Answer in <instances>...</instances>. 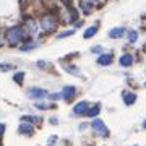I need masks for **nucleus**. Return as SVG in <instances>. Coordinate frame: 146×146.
<instances>
[{
  "label": "nucleus",
  "mask_w": 146,
  "mask_h": 146,
  "mask_svg": "<svg viewBox=\"0 0 146 146\" xmlns=\"http://www.w3.org/2000/svg\"><path fill=\"white\" fill-rule=\"evenodd\" d=\"M21 41H25V31L21 26H11L5 33V42L8 46H18Z\"/></svg>",
  "instance_id": "obj_1"
},
{
  "label": "nucleus",
  "mask_w": 146,
  "mask_h": 146,
  "mask_svg": "<svg viewBox=\"0 0 146 146\" xmlns=\"http://www.w3.org/2000/svg\"><path fill=\"white\" fill-rule=\"evenodd\" d=\"M58 26V21H57V16L54 15V13H46V15L41 18V29L42 33H46V34H50L57 29Z\"/></svg>",
  "instance_id": "obj_2"
},
{
  "label": "nucleus",
  "mask_w": 146,
  "mask_h": 146,
  "mask_svg": "<svg viewBox=\"0 0 146 146\" xmlns=\"http://www.w3.org/2000/svg\"><path fill=\"white\" fill-rule=\"evenodd\" d=\"M23 28V31H25V37H31L36 34L37 31V25H36V21L33 20V18H28L26 21H25V26H21Z\"/></svg>",
  "instance_id": "obj_3"
},
{
  "label": "nucleus",
  "mask_w": 146,
  "mask_h": 146,
  "mask_svg": "<svg viewBox=\"0 0 146 146\" xmlns=\"http://www.w3.org/2000/svg\"><path fill=\"white\" fill-rule=\"evenodd\" d=\"M91 127H93V130L98 133V135L101 136H106L107 133H109V130H107V127L104 125V122L101 119H94L93 120V123H91Z\"/></svg>",
  "instance_id": "obj_4"
},
{
  "label": "nucleus",
  "mask_w": 146,
  "mask_h": 146,
  "mask_svg": "<svg viewBox=\"0 0 146 146\" xmlns=\"http://www.w3.org/2000/svg\"><path fill=\"white\" fill-rule=\"evenodd\" d=\"M94 5H96V0H80V10L84 15H89L93 11Z\"/></svg>",
  "instance_id": "obj_5"
},
{
  "label": "nucleus",
  "mask_w": 146,
  "mask_h": 146,
  "mask_svg": "<svg viewBox=\"0 0 146 146\" xmlns=\"http://www.w3.org/2000/svg\"><path fill=\"white\" fill-rule=\"evenodd\" d=\"M29 96L36 98V99H41V98H47L49 93H47V89H42V88H31L29 89Z\"/></svg>",
  "instance_id": "obj_6"
},
{
  "label": "nucleus",
  "mask_w": 146,
  "mask_h": 146,
  "mask_svg": "<svg viewBox=\"0 0 146 146\" xmlns=\"http://www.w3.org/2000/svg\"><path fill=\"white\" fill-rule=\"evenodd\" d=\"M125 28L123 26H117V28H114V29H110L109 31V37L110 39H120V37L125 34Z\"/></svg>",
  "instance_id": "obj_7"
},
{
  "label": "nucleus",
  "mask_w": 146,
  "mask_h": 146,
  "mask_svg": "<svg viewBox=\"0 0 146 146\" xmlns=\"http://www.w3.org/2000/svg\"><path fill=\"white\" fill-rule=\"evenodd\" d=\"M112 54H102V55H99L98 57V65H101V67H107V65H110L112 63Z\"/></svg>",
  "instance_id": "obj_8"
},
{
  "label": "nucleus",
  "mask_w": 146,
  "mask_h": 146,
  "mask_svg": "<svg viewBox=\"0 0 146 146\" xmlns=\"http://www.w3.org/2000/svg\"><path fill=\"white\" fill-rule=\"evenodd\" d=\"M119 62H120V65H122V67L128 68V67H131V65H133V55H131V54H123V55L119 58Z\"/></svg>",
  "instance_id": "obj_9"
},
{
  "label": "nucleus",
  "mask_w": 146,
  "mask_h": 146,
  "mask_svg": "<svg viewBox=\"0 0 146 146\" xmlns=\"http://www.w3.org/2000/svg\"><path fill=\"white\" fill-rule=\"evenodd\" d=\"M88 107H89L88 102H86V101H81V102H78V104L73 107V114L75 115H81V114H84V112L88 110Z\"/></svg>",
  "instance_id": "obj_10"
},
{
  "label": "nucleus",
  "mask_w": 146,
  "mask_h": 146,
  "mask_svg": "<svg viewBox=\"0 0 146 146\" xmlns=\"http://www.w3.org/2000/svg\"><path fill=\"white\" fill-rule=\"evenodd\" d=\"M73 96H75V88L73 86H65L62 94H60V98H63L65 101H72Z\"/></svg>",
  "instance_id": "obj_11"
},
{
  "label": "nucleus",
  "mask_w": 146,
  "mask_h": 146,
  "mask_svg": "<svg viewBox=\"0 0 146 146\" xmlns=\"http://www.w3.org/2000/svg\"><path fill=\"white\" fill-rule=\"evenodd\" d=\"M122 98H123V102H125L127 106H131L136 101V94L135 93H130V91H123Z\"/></svg>",
  "instance_id": "obj_12"
},
{
  "label": "nucleus",
  "mask_w": 146,
  "mask_h": 146,
  "mask_svg": "<svg viewBox=\"0 0 146 146\" xmlns=\"http://www.w3.org/2000/svg\"><path fill=\"white\" fill-rule=\"evenodd\" d=\"M25 41H28V42H26V44H21V46H20V50H23V52H26V50H31V49L37 47V42H34L33 39H25Z\"/></svg>",
  "instance_id": "obj_13"
},
{
  "label": "nucleus",
  "mask_w": 146,
  "mask_h": 146,
  "mask_svg": "<svg viewBox=\"0 0 146 146\" xmlns=\"http://www.w3.org/2000/svg\"><path fill=\"white\" fill-rule=\"evenodd\" d=\"M18 131H20L21 135H31L33 133V123H21Z\"/></svg>",
  "instance_id": "obj_14"
},
{
  "label": "nucleus",
  "mask_w": 146,
  "mask_h": 146,
  "mask_svg": "<svg viewBox=\"0 0 146 146\" xmlns=\"http://www.w3.org/2000/svg\"><path fill=\"white\" fill-rule=\"evenodd\" d=\"M99 110H101V104H94L91 109L88 107V110H86L84 114L88 115V117H96V115L99 114Z\"/></svg>",
  "instance_id": "obj_15"
},
{
  "label": "nucleus",
  "mask_w": 146,
  "mask_h": 146,
  "mask_svg": "<svg viewBox=\"0 0 146 146\" xmlns=\"http://www.w3.org/2000/svg\"><path fill=\"white\" fill-rule=\"evenodd\" d=\"M98 29H99L98 26H89L88 29H86V31L83 33V37H84V39H89V37H93L94 34L98 33Z\"/></svg>",
  "instance_id": "obj_16"
},
{
  "label": "nucleus",
  "mask_w": 146,
  "mask_h": 146,
  "mask_svg": "<svg viewBox=\"0 0 146 146\" xmlns=\"http://www.w3.org/2000/svg\"><path fill=\"white\" fill-rule=\"evenodd\" d=\"M127 39H128V42H136V39H138V33H136L135 29H130V31L127 33Z\"/></svg>",
  "instance_id": "obj_17"
},
{
  "label": "nucleus",
  "mask_w": 146,
  "mask_h": 146,
  "mask_svg": "<svg viewBox=\"0 0 146 146\" xmlns=\"http://www.w3.org/2000/svg\"><path fill=\"white\" fill-rule=\"evenodd\" d=\"M75 34V29H67V31H63V33H60L57 36V39H63V37H68V36H73Z\"/></svg>",
  "instance_id": "obj_18"
},
{
  "label": "nucleus",
  "mask_w": 146,
  "mask_h": 146,
  "mask_svg": "<svg viewBox=\"0 0 146 146\" xmlns=\"http://www.w3.org/2000/svg\"><path fill=\"white\" fill-rule=\"evenodd\" d=\"M23 78H25V73L20 72V73H15V76H13V80H15V83H23Z\"/></svg>",
  "instance_id": "obj_19"
},
{
  "label": "nucleus",
  "mask_w": 146,
  "mask_h": 146,
  "mask_svg": "<svg viewBox=\"0 0 146 146\" xmlns=\"http://www.w3.org/2000/svg\"><path fill=\"white\" fill-rule=\"evenodd\" d=\"M34 106H36L37 109H49V107H52L49 102H36Z\"/></svg>",
  "instance_id": "obj_20"
},
{
  "label": "nucleus",
  "mask_w": 146,
  "mask_h": 146,
  "mask_svg": "<svg viewBox=\"0 0 146 146\" xmlns=\"http://www.w3.org/2000/svg\"><path fill=\"white\" fill-rule=\"evenodd\" d=\"M23 120H25V122H37V119L36 117H31V115H25V117H23Z\"/></svg>",
  "instance_id": "obj_21"
},
{
  "label": "nucleus",
  "mask_w": 146,
  "mask_h": 146,
  "mask_svg": "<svg viewBox=\"0 0 146 146\" xmlns=\"http://www.w3.org/2000/svg\"><path fill=\"white\" fill-rule=\"evenodd\" d=\"M101 50H102V47H101V46H94V47H91V52H94V54L101 52Z\"/></svg>",
  "instance_id": "obj_22"
},
{
  "label": "nucleus",
  "mask_w": 146,
  "mask_h": 146,
  "mask_svg": "<svg viewBox=\"0 0 146 146\" xmlns=\"http://www.w3.org/2000/svg\"><path fill=\"white\" fill-rule=\"evenodd\" d=\"M11 68V65H8V63H2L0 65V70H10Z\"/></svg>",
  "instance_id": "obj_23"
},
{
  "label": "nucleus",
  "mask_w": 146,
  "mask_h": 146,
  "mask_svg": "<svg viewBox=\"0 0 146 146\" xmlns=\"http://www.w3.org/2000/svg\"><path fill=\"white\" fill-rule=\"evenodd\" d=\"M65 68H67L68 72H73V73H78V68H75V67H68V65H65Z\"/></svg>",
  "instance_id": "obj_24"
},
{
  "label": "nucleus",
  "mask_w": 146,
  "mask_h": 146,
  "mask_svg": "<svg viewBox=\"0 0 146 146\" xmlns=\"http://www.w3.org/2000/svg\"><path fill=\"white\" fill-rule=\"evenodd\" d=\"M3 131H5V125H3V123H0V136L3 135Z\"/></svg>",
  "instance_id": "obj_25"
},
{
  "label": "nucleus",
  "mask_w": 146,
  "mask_h": 146,
  "mask_svg": "<svg viewBox=\"0 0 146 146\" xmlns=\"http://www.w3.org/2000/svg\"><path fill=\"white\" fill-rule=\"evenodd\" d=\"M54 141H55V136H52V138H50V140H49V145L52 146V145H54Z\"/></svg>",
  "instance_id": "obj_26"
},
{
  "label": "nucleus",
  "mask_w": 146,
  "mask_h": 146,
  "mask_svg": "<svg viewBox=\"0 0 146 146\" xmlns=\"http://www.w3.org/2000/svg\"><path fill=\"white\" fill-rule=\"evenodd\" d=\"M143 127H145V128H146V120H145V122H143Z\"/></svg>",
  "instance_id": "obj_27"
},
{
  "label": "nucleus",
  "mask_w": 146,
  "mask_h": 146,
  "mask_svg": "<svg viewBox=\"0 0 146 146\" xmlns=\"http://www.w3.org/2000/svg\"><path fill=\"white\" fill-rule=\"evenodd\" d=\"M145 86H146V83H145Z\"/></svg>",
  "instance_id": "obj_28"
}]
</instances>
